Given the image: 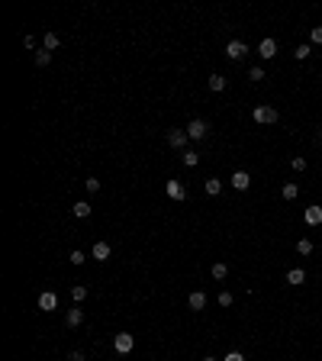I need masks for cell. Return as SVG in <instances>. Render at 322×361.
Wrapping results in <instances>:
<instances>
[{
  "mask_svg": "<svg viewBox=\"0 0 322 361\" xmlns=\"http://www.w3.org/2000/svg\"><path fill=\"white\" fill-rule=\"evenodd\" d=\"M252 120L258 126H271V123H277V110L274 107H254L252 110Z\"/></svg>",
  "mask_w": 322,
  "mask_h": 361,
  "instance_id": "1",
  "label": "cell"
},
{
  "mask_svg": "<svg viewBox=\"0 0 322 361\" xmlns=\"http://www.w3.org/2000/svg\"><path fill=\"white\" fill-rule=\"evenodd\" d=\"M132 345H136V338H132L129 332H116V336H113V348H116L119 355H129Z\"/></svg>",
  "mask_w": 322,
  "mask_h": 361,
  "instance_id": "2",
  "label": "cell"
},
{
  "mask_svg": "<svg viewBox=\"0 0 322 361\" xmlns=\"http://www.w3.org/2000/svg\"><path fill=\"white\" fill-rule=\"evenodd\" d=\"M187 139H190L187 129H171L168 132V145L171 148H184V152H187Z\"/></svg>",
  "mask_w": 322,
  "mask_h": 361,
  "instance_id": "3",
  "label": "cell"
},
{
  "mask_svg": "<svg viewBox=\"0 0 322 361\" xmlns=\"http://www.w3.org/2000/svg\"><path fill=\"white\" fill-rule=\"evenodd\" d=\"M245 52H248V46H245V42H238V39H232L229 46H226V55H229L232 62H238V58H245Z\"/></svg>",
  "mask_w": 322,
  "mask_h": 361,
  "instance_id": "4",
  "label": "cell"
},
{
  "mask_svg": "<svg viewBox=\"0 0 322 361\" xmlns=\"http://www.w3.org/2000/svg\"><path fill=\"white\" fill-rule=\"evenodd\" d=\"M55 307H58V297H55L52 290H42V293H39V310H46V313H52Z\"/></svg>",
  "mask_w": 322,
  "mask_h": 361,
  "instance_id": "5",
  "label": "cell"
},
{
  "mask_svg": "<svg viewBox=\"0 0 322 361\" xmlns=\"http://www.w3.org/2000/svg\"><path fill=\"white\" fill-rule=\"evenodd\" d=\"M207 129H209V126L203 123V120H190V123H187V136H190V139H203Z\"/></svg>",
  "mask_w": 322,
  "mask_h": 361,
  "instance_id": "6",
  "label": "cell"
},
{
  "mask_svg": "<svg viewBox=\"0 0 322 361\" xmlns=\"http://www.w3.org/2000/svg\"><path fill=\"white\" fill-rule=\"evenodd\" d=\"M164 191H168L171 200H184V197H187V187L181 184V181H168V184H164Z\"/></svg>",
  "mask_w": 322,
  "mask_h": 361,
  "instance_id": "7",
  "label": "cell"
},
{
  "mask_svg": "<svg viewBox=\"0 0 322 361\" xmlns=\"http://www.w3.org/2000/svg\"><path fill=\"white\" fill-rule=\"evenodd\" d=\"M232 187H235V191H248V187H252V174H248V171H235V174H232Z\"/></svg>",
  "mask_w": 322,
  "mask_h": 361,
  "instance_id": "8",
  "label": "cell"
},
{
  "mask_svg": "<svg viewBox=\"0 0 322 361\" xmlns=\"http://www.w3.org/2000/svg\"><path fill=\"white\" fill-rule=\"evenodd\" d=\"M110 252H113V248H110V242H93V258H97V262H110Z\"/></svg>",
  "mask_w": 322,
  "mask_h": 361,
  "instance_id": "9",
  "label": "cell"
},
{
  "mask_svg": "<svg viewBox=\"0 0 322 361\" xmlns=\"http://www.w3.org/2000/svg\"><path fill=\"white\" fill-rule=\"evenodd\" d=\"M303 219H306V226H319L322 223V207H306L303 210Z\"/></svg>",
  "mask_w": 322,
  "mask_h": 361,
  "instance_id": "10",
  "label": "cell"
},
{
  "mask_svg": "<svg viewBox=\"0 0 322 361\" xmlns=\"http://www.w3.org/2000/svg\"><path fill=\"white\" fill-rule=\"evenodd\" d=\"M258 55H261V58H274V55H277V42H274V39H261Z\"/></svg>",
  "mask_w": 322,
  "mask_h": 361,
  "instance_id": "11",
  "label": "cell"
},
{
  "mask_svg": "<svg viewBox=\"0 0 322 361\" xmlns=\"http://www.w3.org/2000/svg\"><path fill=\"white\" fill-rule=\"evenodd\" d=\"M65 323H68V329H77V326L84 323V310H68V313H65Z\"/></svg>",
  "mask_w": 322,
  "mask_h": 361,
  "instance_id": "12",
  "label": "cell"
},
{
  "mask_svg": "<svg viewBox=\"0 0 322 361\" xmlns=\"http://www.w3.org/2000/svg\"><path fill=\"white\" fill-rule=\"evenodd\" d=\"M187 303H190V310H203V307H207V293H203V290H193L190 297H187Z\"/></svg>",
  "mask_w": 322,
  "mask_h": 361,
  "instance_id": "13",
  "label": "cell"
},
{
  "mask_svg": "<svg viewBox=\"0 0 322 361\" xmlns=\"http://www.w3.org/2000/svg\"><path fill=\"white\" fill-rule=\"evenodd\" d=\"M71 213H74L77 219H87V216H91V203H87V200H77L74 207H71Z\"/></svg>",
  "mask_w": 322,
  "mask_h": 361,
  "instance_id": "14",
  "label": "cell"
},
{
  "mask_svg": "<svg viewBox=\"0 0 322 361\" xmlns=\"http://www.w3.org/2000/svg\"><path fill=\"white\" fill-rule=\"evenodd\" d=\"M303 281H306V271H303V268H290V271H287V284H303Z\"/></svg>",
  "mask_w": 322,
  "mask_h": 361,
  "instance_id": "15",
  "label": "cell"
},
{
  "mask_svg": "<svg viewBox=\"0 0 322 361\" xmlns=\"http://www.w3.org/2000/svg\"><path fill=\"white\" fill-rule=\"evenodd\" d=\"M58 42H62V39H58V32H46V39H42V48H46V52H52V48H58Z\"/></svg>",
  "mask_w": 322,
  "mask_h": 361,
  "instance_id": "16",
  "label": "cell"
},
{
  "mask_svg": "<svg viewBox=\"0 0 322 361\" xmlns=\"http://www.w3.org/2000/svg\"><path fill=\"white\" fill-rule=\"evenodd\" d=\"M71 300H74V303H84V300H87V287L74 284V287H71Z\"/></svg>",
  "mask_w": 322,
  "mask_h": 361,
  "instance_id": "17",
  "label": "cell"
},
{
  "mask_svg": "<svg viewBox=\"0 0 322 361\" xmlns=\"http://www.w3.org/2000/svg\"><path fill=\"white\" fill-rule=\"evenodd\" d=\"M209 91H216V94L226 91V77L223 74H209Z\"/></svg>",
  "mask_w": 322,
  "mask_h": 361,
  "instance_id": "18",
  "label": "cell"
},
{
  "mask_svg": "<svg viewBox=\"0 0 322 361\" xmlns=\"http://www.w3.org/2000/svg\"><path fill=\"white\" fill-rule=\"evenodd\" d=\"M219 191H223V181H219V177H209V181H207V193H209V197H216Z\"/></svg>",
  "mask_w": 322,
  "mask_h": 361,
  "instance_id": "19",
  "label": "cell"
},
{
  "mask_svg": "<svg viewBox=\"0 0 322 361\" xmlns=\"http://www.w3.org/2000/svg\"><path fill=\"white\" fill-rule=\"evenodd\" d=\"M48 62H52V52H46V48H39V52H36V65H39V68H46Z\"/></svg>",
  "mask_w": 322,
  "mask_h": 361,
  "instance_id": "20",
  "label": "cell"
},
{
  "mask_svg": "<svg viewBox=\"0 0 322 361\" xmlns=\"http://www.w3.org/2000/svg\"><path fill=\"white\" fill-rule=\"evenodd\" d=\"M226 274H229V265H223V262H216L213 265V277H216V281H223V277Z\"/></svg>",
  "mask_w": 322,
  "mask_h": 361,
  "instance_id": "21",
  "label": "cell"
},
{
  "mask_svg": "<svg viewBox=\"0 0 322 361\" xmlns=\"http://www.w3.org/2000/svg\"><path fill=\"white\" fill-rule=\"evenodd\" d=\"M297 252L299 255H313V242H309V239H299V242H297Z\"/></svg>",
  "mask_w": 322,
  "mask_h": 361,
  "instance_id": "22",
  "label": "cell"
},
{
  "mask_svg": "<svg viewBox=\"0 0 322 361\" xmlns=\"http://www.w3.org/2000/svg\"><path fill=\"white\" fill-rule=\"evenodd\" d=\"M309 52H313V48H309V46H297V52H293V58H297V62H306V58H309Z\"/></svg>",
  "mask_w": 322,
  "mask_h": 361,
  "instance_id": "23",
  "label": "cell"
},
{
  "mask_svg": "<svg viewBox=\"0 0 322 361\" xmlns=\"http://www.w3.org/2000/svg\"><path fill=\"white\" fill-rule=\"evenodd\" d=\"M280 193H284V200H297L299 187H297V184H284V191H280Z\"/></svg>",
  "mask_w": 322,
  "mask_h": 361,
  "instance_id": "24",
  "label": "cell"
},
{
  "mask_svg": "<svg viewBox=\"0 0 322 361\" xmlns=\"http://www.w3.org/2000/svg\"><path fill=\"white\" fill-rule=\"evenodd\" d=\"M197 162H200V155L193 152V148H187V152H184V165H187V168H193Z\"/></svg>",
  "mask_w": 322,
  "mask_h": 361,
  "instance_id": "25",
  "label": "cell"
},
{
  "mask_svg": "<svg viewBox=\"0 0 322 361\" xmlns=\"http://www.w3.org/2000/svg\"><path fill=\"white\" fill-rule=\"evenodd\" d=\"M84 187H87V193H97V191H100V181H97V177H87Z\"/></svg>",
  "mask_w": 322,
  "mask_h": 361,
  "instance_id": "26",
  "label": "cell"
},
{
  "mask_svg": "<svg viewBox=\"0 0 322 361\" xmlns=\"http://www.w3.org/2000/svg\"><path fill=\"white\" fill-rule=\"evenodd\" d=\"M87 262V255L84 252H77V248H74V252H71V265H84Z\"/></svg>",
  "mask_w": 322,
  "mask_h": 361,
  "instance_id": "27",
  "label": "cell"
},
{
  "mask_svg": "<svg viewBox=\"0 0 322 361\" xmlns=\"http://www.w3.org/2000/svg\"><path fill=\"white\" fill-rule=\"evenodd\" d=\"M216 300H219V307H232V293H229V290H223Z\"/></svg>",
  "mask_w": 322,
  "mask_h": 361,
  "instance_id": "28",
  "label": "cell"
},
{
  "mask_svg": "<svg viewBox=\"0 0 322 361\" xmlns=\"http://www.w3.org/2000/svg\"><path fill=\"white\" fill-rule=\"evenodd\" d=\"M248 77H252V81H264V68H261V65H258V68H252V71H248Z\"/></svg>",
  "mask_w": 322,
  "mask_h": 361,
  "instance_id": "29",
  "label": "cell"
},
{
  "mask_svg": "<svg viewBox=\"0 0 322 361\" xmlns=\"http://www.w3.org/2000/svg\"><path fill=\"white\" fill-rule=\"evenodd\" d=\"M309 39H313L316 46H322V26H313V32H309Z\"/></svg>",
  "mask_w": 322,
  "mask_h": 361,
  "instance_id": "30",
  "label": "cell"
},
{
  "mask_svg": "<svg viewBox=\"0 0 322 361\" xmlns=\"http://www.w3.org/2000/svg\"><path fill=\"white\" fill-rule=\"evenodd\" d=\"M293 171H306V158H299V155H297V158H293Z\"/></svg>",
  "mask_w": 322,
  "mask_h": 361,
  "instance_id": "31",
  "label": "cell"
},
{
  "mask_svg": "<svg viewBox=\"0 0 322 361\" xmlns=\"http://www.w3.org/2000/svg\"><path fill=\"white\" fill-rule=\"evenodd\" d=\"M226 361H245V355H242V352H229V355H226Z\"/></svg>",
  "mask_w": 322,
  "mask_h": 361,
  "instance_id": "32",
  "label": "cell"
},
{
  "mask_svg": "<svg viewBox=\"0 0 322 361\" xmlns=\"http://www.w3.org/2000/svg\"><path fill=\"white\" fill-rule=\"evenodd\" d=\"M71 361H84V352H71Z\"/></svg>",
  "mask_w": 322,
  "mask_h": 361,
  "instance_id": "33",
  "label": "cell"
},
{
  "mask_svg": "<svg viewBox=\"0 0 322 361\" xmlns=\"http://www.w3.org/2000/svg\"><path fill=\"white\" fill-rule=\"evenodd\" d=\"M203 361H216V358H203Z\"/></svg>",
  "mask_w": 322,
  "mask_h": 361,
  "instance_id": "34",
  "label": "cell"
}]
</instances>
